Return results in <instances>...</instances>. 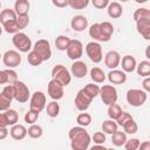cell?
Wrapping results in <instances>:
<instances>
[{
	"mask_svg": "<svg viewBox=\"0 0 150 150\" xmlns=\"http://www.w3.org/2000/svg\"><path fill=\"white\" fill-rule=\"evenodd\" d=\"M76 122H77V124H79L80 127L86 128V127H88V125L91 123V115L88 114V112H81V114L77 115Z\"/></svg>",
	"mask_w": 150,
	"mask_h": 150,
	"instance_id": "obj_37",
	"label": "cell"
},
{
	"mask_svg": "<svg viewBox=\"0 0 150 150\" xmlns=\"http://www.w3.org/2000/svg\"><path fill=\"white\" fill-rule=\"evenodd\" d=\"M52 80H55L63 87H67L71 81V74L63 64H56L52 69Z\"/></svg>",
	"mask_w": 150,
	"mask_h": 150,
	"instance_id": "obj_2",
	"label": "cell"
},
{
	"mask_svg": "<svg viewBox=\"0 0 150 150\" xmlns=\"http://www.w3.org/2000/svg\"><path fill=\"white\" fill-rule=\"evenodd\" d=\"M46 95L42 91H35L32 94L30 100H29V110L41 112L46 108Z\"/></svg>",
	"mask_w": 150,
	"mask_h": 150,
	"instance_id": "obj_7",
	"label": "cell"
},
{
	"mask_svg": "<svg viewBox=\"0 0 150 150\" xmlns=\"http://www.w3.org/2000/svg\"><path fill=\"white\" fill-rule=\"evenodd\" d=\"M53 5L56 6V7H67V6H69V0H63V1L53 0Z\"/></svg>",
	"mask_w": 150,
	"mask_h": 150,
	"instance_id": "obj_51",
	"label": "cell"
},
{
	"mask_svg": "<svg viewBox=\"0 0 150 150\" xmlns=\"http://www.w3.org/2000/svg\"><path fill=\"white\" fill-rule=\"evenodd\" d=\"M4 27V30L6 33H9V34H16L19 33V27H18V23H16V20L15 21H11V22H7V23H4L2 25Z\"/></svg>",
	"mask_w": 150,
	"mask_h": 150,
	"instance_id": "obj_41",
	"label": "cell"
},
{
	"mask_svg": "<svg viewBox=\"0 0 150 150\" xmlns=\"http://www.w3.org/2000/svg\"><path fill=\"white\" fill-rule=\"evenodd\" d=\"M121 62V55L116 50H109L104 56V64L110 69H116L120 66Z\"/></svg>",
	"mask_w": 150,
	"mask_h": 150,
	"instance_id": "obj_15",
	"label": "cell"
},
{
	"mask_svg": "<svg viewBox=\"0 0 150 150\" xmlns=\"http://www.w3.org/2000/svg\"><path fill=\"white\" fill-rule=\"evenodd\" d=\"M122 112H123V110H122V108L117 103L111 104V105L108 107V116L112 121H117V118L121 116Z\"/></svg>",
	"mask_w": 150,
	"mask_h": 150,
	"instance_id": "obj_33",
	"label": "cell"
},
{
	"mask_svg": "<svg viewBox=\"0 0 150 150\" xmlns=\"http://www.w3.org/2000/svg\"><path fill=\"white\" fill-rule=\"evenodd\" d=\"M122 128H123V130H124L125 134H130V135H134V134H136V132L138 131V125H137V123L135 122V120L128 121Z\"/></svg>",
	"mask_w": 150,
	"mask_h": 150,
	"instance_id": "obj_39",
	"label": "cell"
},
{
	"mask_svg": "<svg viewBox=\"0 0 150 150\" xmlns=\"http://www.w3.org/2000/svg\"><path fill=\"white\" fill-rule=\"evenodd\" d=\"M63 86L60 84L59 82H56L55 80H50L48 86H47V91H48V95L49 97L53 100V101H59L63 97L64 95V90H63Z\"/></svg>",
	"mask_w": 150,
	"mask_h": 150,
	"instance_id": "obj_14",
	"label": "cell"
},
{
	"mask_svg": "<svg viewBox=\"0 0 150 150\" xmlns=\"http://www.w3.org/2000/svg\"><path fill=\"white\" fill-rule=\"evenodd\" d=\"M27 61H28V63H29L30 66H40V64L43 62V60H42V57L40 56V54L36 53V52L33 50V49L28 53V55H27Z\"/></svg>",
	"mask_w": 150,
	"mask_h": 150,
	"instance_id": "obj_35",
	"label": "cell"
},
{
	"mask_svg": "<svg viewBox=\"0 0 150 150\" xmlns=\"http://www.w3.org/2000/svg\"><path fill=\"white\" fill-rule=\"evenodd\" d=\"M70 40L71 39H69L66 35H59L56 38V40H55V47H56V49L62 50V52L63 50L67 52V49L69 47V43H70Z\"/></svg>",
	"mask_w": 150,
	"mask_h": 150,
	"instance_id": "obj_31",
	"label": "cell"
},
{
	"mask_svg": "<svg viewBox=\"0 0 150 150\" xmlns=\"http://www.w3.org/2000/svg\"><path fill=\"white\" fill-rule=\"evenodd\" d=\"M108 150H116V149H112V148H108Z\"/></svg>",
	"mask_w": 150,
	"mask_h": 150,
	"instance_id": "obj_56",
	"label": "cell"
},
{
	"mask_svg": "<svg viewBox=\"0 0 150 150\" xmlns=\"http://www.w3.org/2000/svg\"><path fill=\"white\" fill-rule=\"evenodd\" d=\"M138 150H150V141H145V142H142Z\"/></svg>",
	"mask_w": 150,
	"mask_h": 150,
	"instance_id": "obj_52",
	"label": "cell"
},
{
	"mask_svg": "<svg viewBox=\"0 0 150 150\" xmlns=\"http://www.w3.org/2000/svg\"><path fill=\"white\" fill-rule=\"evenodd\" d=\"M7 135H8L7 128H0V139H5Z\"/></svg>",
	"mask_w": 150,
	"mask_h": 150,
	"instance_id": "obj_53",
	"label": "cell"
},
{
	"mask_svg": "<svg viewBox=\"0 0 150 150\" xmlns=\"http://www.w3.org/2000/svg\"><path fill=\"white\" fill-rule=\"evenodd\" d=\"M18 121L19 115L14 109H8L0 114V128H7L8 125L13 127L18 124Z\"/></svg>",
	"mask_w": 150,
	"mask_h": 150,
	"instance_id": "obj_13",
	"label": "cell"
},
{
	"mask_svg": "<svg viewBox=\"0 0 150 150\" xmlns=\"http://www.w3.org/2000/svg\"><path fill=\"white\" fill-rule=\"evenodd\" d=\"M125 97H127V102L131 107H136L137 108V107H142L145 103V101L148 98V95H146V93L144 90L134 88V89H129L127 91Z\"/></svg>",
	"mask_w": 150,
	"mask_h": 150,
	"instance_id": "obj_4",
	"label": "cell"
},
{
	"mask_svg": "<svg viewBox=\"0 0 150 150\" xmlns=\"http://www.w3.org/2000/svg\"><path fill=\"white\" fill-rule=\"evenodd\" d=\"M89 35L96 42H104L103 36L101 34V29H100V22H95V23H93L90 26V28H89Z\"/></svg>",
	"mask_w": 150,
	"mask_h": 150,
	"instance_id": "obj_28",
	"label": "cell"
},
{
	"mask_svg": "<svg viewBox=\"0 0 150 150\" xmlns=\"http://www.w3.org/2000/svg\"><path fill=\"white\" fill-rule=\"evenodd\" d=\"M134 20L135 22L138 20H150V9L144 8V7L137 8L134 12Z\"/></svg>",
	"mask_w": 150,
	"mask_h": 150,
	"instance_id": "obj_34",
	"label": "cell"
},
{
	"mask_svg": "<svg viewBox=\"0 0 150 150\" xmlns=\"http://www.w3.org/2000/svg\"><path fill=\"white\" fill-rule=\"evenodd\" d=\"M39 114L40 112H36V111H33V110H28L26 114H25V122L27 124H35V122L38 121L39 118Z\"/></svg>",
	"mask_w": 150,
	"mask_h": 150,
	"instance_id": "obj_42",
	"label": "cell"
},
{
	"mask_svg": "<svg viewBox=\"0 0 150 150\" xmlns=\"http://www.w3.org/2000/svg\"><path fill=\"white\" fill-rule=\"evenodd\" d=\"M128 141L127 138V134L124 131H116L115 134L111 135V142L115 146H122L125 144V142Z\"/></svg>",
	"mask_w": 150,
	"mask_h": 150,
	"instance_id": "obj_30",
	"label": "cell"
},
{
	"mask_svg": "<svg viewBox=\"0 0 150 150\" xmlns=\"http://www.w3.org/2000/svg\"><path fill=\"white\" fill-rule=\"evenodd\" d=\"M12 100H13V98L8 97V96L5 95L4 93L0 94V110H1L2 112L6 111V110H8V109H11L9 107H11V104H12Z\"/></svg>",
	"mask_w": 150,
	"mask_h": 150,
	"instance_id": "obj_40",
	"label": "cell"
},
{
	"mask_svg": "<svg viewBox=\"0 0 150 150\" xmlns=\"http://www.w3.org/2000/svg\"><path fill=\"white\" fill-rule=\"evenodd\" d=\"M90 79L94 81V83H103L107 76L100 67H93L90 69Z\"/></svg>",
	"mask_w": 150,
	"mask_h": 150,
	"instance_id": "obj_26",
	"label": "cell"
},
{
	"mask_svg": "<svg viewBox=\"0 0 150 150\" xmlns=\"http://www.w3.org/2000/svg\"><path fill=\"white\" fill-rule=\"evenodd\" d=\"M139 145H141L139 139H137V138H130V139H128L125 142L124 148H125V150H138Z\"/></svg>",
	"mask_w": 150,
	"mask_h": 150,
	"instance_id": "obj_44",
	"label": "cell"
},
{
	"mask_svg": "<svg viewBox=\"0 0 150 150\" xmlns=\"http://www.w3.org/2000/svg\"><path fill=\"white\" fill-rule=\"evenodd\" d=\"M16 23H18V27L20 30L25 29L29 23V16L28 15H19L16 19Z\"/></svg>",
	"mask_w": 150,
	"mask_h": 150,
	"instance_id": "obj_45",
	"label": "cell"
},
{
	"mask_svg": "<svg viewBox=\"0 0 150 150\" xmlns=\"http://www.w3.org/2000/svg\"><path fill=\"white\" fill-rule=\"evenodd\" d=\"M9 134H11L12 138H14L16 141H21V139H23L28 135V129L25 125L18 123V124H15V125H13L11 128Z\"/></svg>",
	"mask_w": 150,
	"mask_h": 150,
	"instance_id": "obj_20",
	"label": "cell"
},
{
	"mask_svg": "<svg viewBox=\"0 0 150 150\" xmlns=\"http://www.w3.org/2000/svg\"><path fill=\"white\" fill-rule=\"evenodd\" d=\"M70 26L75 32H83L88 27V19L84 15H75L70 21Z\"/></svg>",
	"mask_w": 150,
	"mask_h": 150,
	"instance_id": "obj_19",
	"label": "cell"
},
{
	"mask_svg": "<svg viewBox=\"0 0 150 150\" xmlns=\"http://www.w3.org/2000/svg\"><path fill=\"white\" fill-rule=\"evenodd\" d=\"M130 120H134L132 118V116L129 114V112H127V111H123L122 114H121V116L117 118V121H116V123L118 124V125H121V127H123L128 121H130Z\"/></svg>",
	"mask_w": 150,
	"mask_h": 150,
	"instance_id": "obj_47",
	"label": "cell"
},
{
	"mask_svg": "<svg viewBox=\"0 0 150 150\" xmlns=\"http://www.w3.org/2000/svg\"><path fill=\"white\" fill-rule=\"evenodd\" d=\"M107 77L111 84H123L127 81V74L123 70L112 69L107 74Z\"/></svg>",
	"mask_w": 150,
	"mask_h": 150,
	"instance_id": "obj_18",
	"label": "cell"
},
{
	"mask_svg": "<svg viewBox=\"0 0 150 150\" xmlns=\"http://www.w3.org/2000/svg\"><path fill=\"white\" fill-rule=\"evenodd\" d=\"M100 29H101V34L103 36L104 42H108L111 39L112 33H114V26H112V23L109 22V21L100 22Z\"/></svg>",
	"mask_w": 150,
	"mask_h": 150,
	"instance_id": "obj_23",
	"label": "cell"
},
{
	"mask_svg": "<svg viewBox=\"0 0 150 150\" xmlns=\"http://www.w3.org/2000/svg\"><path fill=\"white\" fill-rule=\"evenodd\" d=\"M70 71H71V75L75 76L76 79H82L88 73V66L83 61H80V60L79 61H74L73 64H71Z\"/></svg>",
	"mask_w": 150,
	"mask_h": 150,
	"instance_id": "obj_17",
	"label": "cell"
},
{
	"mask_svg": "<svg viewBox=\"0 0 150 150\" xmlns=\"http://www.w3.org/2000/svg\"><path fill=\"white\" fill-rule=\"evenodd\" d=\"M71 150H87L91 142V137L83 127H73L68 132Z\"/></svg>",
	"mask_w": 150,
	"mask_h": 150,
	"instance_id": "obj_1",
	"label": "cell"
},
{
	"mask_svg": "<svg viewBox=\"0 0 150 150\" xmlns=\"http://www.w3.org/2000/svg\"><path fill=\"white\" fill-rule=\"evenodd\" d=\"M30 8V4L27 0H16L14 4V11L19 15H28Z\"/></svg>",
	"mask_w": 150,
	"mask_h": 150,
	"instance_id": "obj_24",
	"label": "cell"
},
{
	"mask_svg": "<svg viewBox=\"0 0 150 150\" xmlns=\"http://www.w3.org/2000/svg\"><path fill=\"white\" fill-rule=\"evenodd\" d=\"M137 74L142 77H150V61L149 60H144V61H141L138 64H137Z\"/></svg>",
	"mask_w": 150,
	"mask_h": 150,
	"instance_id": "obj_27",
	"label": "cell"
},
{
	"mask_svg": "<svg viewBox=\"0 0 150 150\" xmlns=\"http://www.w3.org/2000/svg\"><path fill=\"white\" fill-rule=\"evenodd\" d=\"M46 111H47V115L52 118L54 117H57L59 114H60V105L57 103V101H52L47 104L46 107Z\"/></svg>",
	"mask_w": 150,
	"mask_h": 150,
	"instance_id": "obj_32",
	"label": "cell"
},
{
	"mask_svg": "<svg viewBox=\"0 0 150 150\" xmlns=\"http://www.w3.org/2000/svg\"><path fill=\"white\" fill-rule=\"evenodd\" d=\"M142 87L145 93H150V77H145L142 81Z\"/></svg>",
	"mask_w": 150,
	"mask_h": 150,
	"instance_id": "obj_50",
	"label": "cell"
},
{
	"mask_svg": "<svg viewBox=\"0 0 150 150\" xmlns=\"http://www.w3.org/2000/svg\"><path fill=\"white\" fill-rule=\"evenodd\" d=\"M100 96L102 102L109 107L117 102V98H118L117 89L112 84H103L100 90Z\"/></svg>",
	"mask_w": 150,
	"mask_h": 150,
	"instance_id": "obj_5",
	"label": "cell"
},
{
	"mask_svg": "<svg viewBox=\"0 0 150 150\" xmlns=\"http://www.w3.org/2000/svg\"><path fill=\"white\" fill-rule=\"evenodd\" d=\"M18 80V73L14 69H2L0 71V84H14Z\"/></svg>",
	"mask_w": 150,
	"mask_h": 150,
	"instance_id": "obj_16",
	"label": "cell"
},
{
	"mask_svg": "<svg viewBox=\"0 0 150 150\" xmlns=\"http://www.w3.org/2000/svg\"><path fill=\"white\" fill-rule=\"evenodd\" d=\"M12 42L14 47L18 49V52H21V53H29V50L33 48L30 38L22 32L14 34L12 38Z\"/></svg>",
	"mask_w": 150,
	"mask_h": 150,
	"instance_id": "obj_3",
	"label": "cell"
},
{
	"mask_svg": "<svg viewBox=\"0 0 150 150\" xmlns=\"http://www.w3.org/2000/svg\"><path fill=\"white\" fill-rule=\"evenodd\" d=\"M117 130H118V124L116 123V121H112V120H105V121H103V123H102V131L104 134L112 135Z\"/></svg>",
	"mask_w": 150,
	"mask_h": 150,
	"instance_id": "obj_29",
	"label": "cell"
},
{
	"mask_svg": "<svg viewBox=\"0 0 150 150\" xmlns=\"http://www.w3.org/2000/svg\"><path fill=\"white\" fill-rule=\"evenodd\" d=\"M83 55V45L80 40L71 39L67 49V56L73 61H79Z\"/></svg>",
	"mask_w": 150,
	"mask_h": 150,
	"instance_id": "obj_10",
	"label": "cell"
},
{
	"mask_svg": "<svg viewBox=\"0 0 150 150\" xmlns=\"http://www.w3.org/2000/svg\"><path fill=\"white\" fill-rule=\"evenodd\" d=\"M14 100H16L19 103H25L28 100H30V94H29V88L27 84L22 81H16L14 84Z\"/></svg>",
	"mask_w": 150,
	"mask_h": 150,
	"instance_id": "obj_8",
	"label": "cell"
},
{
	"mask_svg": "<svg viewBox=\"0 0 150 150\" xmlns=\"http://www.w3.org/2000/svg\"><path fill=\"white\" fill-rule=\"evenodd\" d=\"M145 56H146V59L150 61V45L146 46V48H145Z\"/></svg>",
	"mask_w": 150,
	"mask_h": 150,
	"instance_id": "obj_55",
	"label": "cell"
},
{
	"mask_svg": "<svg viewBox=\"0 0 150 150\" xmlns=\"http://www.w3.org/2000/svg\"><path fill=\"white\" fill-rule=\"evenodd\" d=\"M137 68V61L131 55H125L122 59V69L124 73H132Z\"/></svg>",
	"mask_w": 150,
	"mask_h": 150,
	"instance_id": "obj_21",
	"label": "cell"
},
{
	"mask_svg": "<svg viewBox=\"0 0 150 150\" xmlns=\"http://www.w3.org/2000/svg\"><path fill=\"white\" fill-rule=\"evenodd\" d=\"M33 50L39 53L43 61H48L52 57V48L48 40H45V39L38 40L33 47Z\"/></svg>",
	"mask_w": 150,
	"mask_h": 150,
	"instance_id": "obj_12",
	"label": "cell"
},
{
	"mask_svg": "<svg viewBox=\"0 0 150 150\" xmlns=\"http://www.w3.org/2000/svg\"><path fill=\"white\" fill-rule=\"evenodd\" d=\"M89 5V0H69V7L73 9H83Z\"/></svg>",
	"mask_w": 150,
	"mask_h": 150,
	"instance_id": "obj_43",
	"label": "cell"
},
{
	"mask_svg": "<svg viewBox=\"0 0 150 150\" xmlns=\"http://www.w3.org/2000/svg\"><path fill=\"white\" fill-rule=\"evenodd\" d=\"M91 139L94 141L95 144L102 145V144H104V142H105V134L102 132V131H97V132H95V134L93 135Z\"/></svg>",
	"mask_w": 150,
	"mask_h": 150,
	"instance_id": "obj_46",
	"label": "cell"
},
{
	"mask_svg": "<svg viewBox=\"0 0 150 150\" xmlns=\"http://www.w3.org/2000/svg\"><path fill=\"white\" fill-rule=\"evenodd\" d=\"M89 150H108V148H105L103 144H102V145H100V144H95V145L90 146Z\"/></svg>",
	"mask_w": 150,
	"mask_h": 150,
	"instance_id": "obj_54",
	"label": "cell"
},
{
	"mask_svg": "<svg viewBox=\"0 0 150 150\" xmlns=\"http://www.w3.org/2000/svg\"><path fill=\"white\" fill-rule=\"evenodd\" d=\"M86 53H87L88 57L90 59V61L94 63H100L103 59L102 47L96 41H90L86 45Z\"/></svg>",
	"mask_w": 150,
	"mask_h": 150,
	"instance_id": "obj_6",
	"label": "cell"
},
{
	"mask_svg": "<svg viewBox=\"0 0 150 150\" xmlns=\"http://www.w3.org/2000/svg\"><path fill=\"white\" fill-rule=\"evenodd\" d=\"M2 62L6 67H8L9 69H13L18 66H20L21 63V55L18 50L14 49H9L7 52H5V54L2 55Z\"/></svg>",
	"mask_w": 150,
	"mask_h": 150,
	"instance_id": "obj_11",
	"label": "cell"
},
{
	"mask_svg": "<svg viewBox=\"0 0 150 150\" xmlns=\"http://www.w3.org/2000/svg\"><path fill=\"white\" fill-rule=\"evenodd\" d=\"M16 19H18V14L15 13L14 9L5 8L0 12V22H1V25L11 22V21H15Z\"/></svg>",
	"mask_w": 150,
	"mask_h": 150,
	"instance_id": "obj_25",
	"label": "cell"
},
{
	"mask_svg": "<svg viewBox=\"0 0 150 150\" xmlns=\"http://www.w3.org/2000/svg\"><path fill=\"white\" fill-rule=\"evenodd\" d=\"M137 32L143 36L145 40H150V26H142V27H136Z\"/></svg>",
	"mask_w": 150,
	"mask_h": 150,
	"instance_id": "obj_48",
	"label": "cell"
},
{
	"mask_svg": "<svg viewBox=\"0 0 150 150\" xmlns=\"http://www.w3.org/2000/svg\"><path fill=\"white\" fill-rule=\"evenodd\" d=\"M93 100H94V98L82 88V89H80V90L77 91V94H76V96H75L74 103H75V107H76L77 110H80V111H86V110L89 108V105H90V103H91Z\"/></svg>",
	"mask_w": 150,
	"mask_h": 150,
	"instance_id": "obj_9",
	"label": "cell"
},
{
	"mask_svg": "<svg viewBox=\"0 0 150 150\" xmlns=\"http://www.w3.org/2000/svg\"><path fill=\"white\" fill-rule=\"evenodd\" d=\"M91 4H93L94 7H96L98 9H103V8H105V7L109 6L110 1L109 0H93Z\"/></svg>",
	"mask_w": 150,
	"mask_h": 150,
	"instance_id": "obj_49",
	"label": "cell"
},
{
	"mask_svg": "<svg viewBox=\"0 0 150 150\" xmlns=\"http://www.w3.org/2000/svg\"><path fill=\"white\" fill-rule=\"evenodd\" d=\"M43 135V129L39 124H32L28 128V136L30 138H40Z\"/></svg>",
	"mask_w": 150,
	"mask_h": 150,
	"instance_id": "obj_36",
	"label": "cell"
},
{
	"mask_svg": "<svg viewBox=\"0 0 150 150\" xmlns=\"http://www.w3.org/2000/svg\"><path fill=\"white\" fill-rule=\"evenodd\" d=\"M107 12H108V15L111 19H118L123 13V7H122V5L120 2L112 1L107 7Z\"/></svg>",
	"mask_w": 150,
	"mask_h": 150,
	"instance_id": "obj_22",
	"label": "cell"
},
{
	"mask_svg": "<svg viewBox=\"0 0 150 150\" xmlns=\"http://www.w3.org/2000/svg\"><path fill=\"white\" fill-rule=\"evenodd\" d=\"M83 89L93 97V98H95L96 96H98L100 95V90H101V87H98L97 84H95V83H88V84H86L84 87H83Z\"/></svg>",
	"mask_w": 150,
	"mask_h": 150,
	"instance_id": "obj_38",
	"label": "cell"
}]
</instances>
